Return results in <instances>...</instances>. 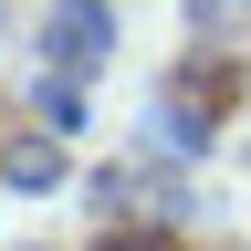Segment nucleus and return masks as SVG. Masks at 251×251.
<instances>
[{"label": "nucleus", "mask_w": 251, "mask_h": 251, "mask_svg": "<svg viewBox=\"0 0 251 251\" xmlns=\"http://www.w3.org/2000/svg\"><path fill=\"white\" fill-rule=\"evenodd\" d=\"M52 52L63 63H94V52H105V11H94V0H63V11H52Z\"/></svg>", "instance_id": "nucleus-1"}]
</instances>
